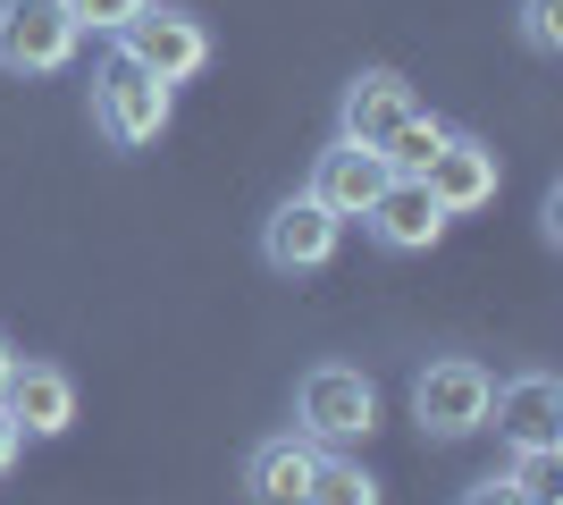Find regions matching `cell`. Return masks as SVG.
<instances>
[{"mask_svg": "<svg viewBox=\"0 0 563 505\" xmlns=\"http://www.w3.org/2000/svg\"><path fill=\"white\" fill-rule=\"evenodd\" d=\"M177 127V94H168L161 76H143L135 59H101L93 68V135L110 152H152Z\"/></svg>", "mask_w": 563, "mask_h": 505, "instance_id": "cell-1", "label": "cell"}, {"mask_svg": "<svg viewBox=\"0 0 563 505\" xmlns=\"http://www.w3.org/2000/svg\"><path fill=\"white\" fill-rule=\"evenodd\" d=\"M295 430L311 447H353L378 430V380L362 362H311L295 380Z\"/></svg>", "mask_w": 563, "mask_h": 505, "instance_id": "cell-2", "label": "cell"}, {"mask_svg": "<svg viewBox=\"0 0 563 505\" xmlns=\"http://www.w3.org/2000/svg\"><path fill=\"white\" fill-rule=\"evenodd\" d=\"M488 362L479 354H429L421 371H412V421H421V438H438V447H463V438L488 430Z\"/></svg>", "mask_w": 563, "mask_h": 505, "instance_id": "cell-3", "label": "cell"}, {"mask_svg": "<svg viewBox=\"0 0 563 505\" xmlns=\"http://www.w3.org/2000/svg\"><path fill=\"white\" fill-rule=\"evenodd\" d=\"M110 51H118V59H135L143 76H161L168 94H177V85H194V76L211 68V25L194 18V9H177V0H143L135 25L110 34Z\"/></svg>", "mask_w": 563, "mask_h": 505, "instance_id": "cell-4", "label": "cell"}, {"mask_svg": "<svg viewBox=\"0 0 563 505\" xmlns=\"http://www.w3.org/2000/svg\"><path fill=\"white\" fill-rule=\"evenodd\" d=\"M85 25L68 18V0H0V76H59L76 68Z\"/></svg>", "mask_w": 563, "mask_h": 505, "instance_id": "cell-5", "label": "cell"}, {"mask_svg": "<svg viewBox=\"0 0 563 505\" xmlns=\"http://www.w3.org/2000/svg\"><path fill=\"white\" fill-rule=\"evenodd\" d=\"M488 430L505 455H563V380L555 371H514L488 387Z\"/></svg>", "mask_w": 563, "mask_h": 505, "instance_id": "cell-6", "label": "cell"}, {"mask_svg": "<svg viewBox=\"0 0 563 505\" xmlns=\"http://www.w3.org/2000/svg\"><path fill=\"white\" fill-rule=\"evenodd\" d=\"M336 244H345V219H336L329 202H311V194H286V202H269V219H261V270H278V278L329 270Z\"/></svg>", "mask_w": 563, "mask_h": 505, "instance_id": "cell-7", "label": "cell"}, {"mask_svg": "<svg viewBox=\"0 0 563 505\" xmlns=\"http://www.w3.org/2000/svg\"><path fill=\"white\" fill-rule=\"evenodd\" d=\"M454 219L438 211V194L421 186V177H387L378 186V202L362 211V237L378 244V253H396V262H412V253H438V237H446Z\"/></svg>", "mask_w": 563, "mask_h": 505, "instance_id": "cell-8", "label": "cell"}, {"mask_svg": "<svg viewBox=\"0 0 563 505\" xmlns=\"http://www.w3.org/2000/svg\"><path fill=\"white\" fill-rule=\"evenodd\" d=\"M421 186L438 194V211H446V219H471V211H488V202H496L505 161H496L488 135H463V127H454L446 144H438V161L421 168Z\"/></svg>", "mask_w": 563, "mask_h": 505, "instance_id": "cell-9", "label": "cell"}, {"mask_svg": "<svg viewBox=\"0 0 563 505\" xmlns=\"http://www.w3.org/2000/svg\"><path fill=\"white\" fill-rule=\"evenodd\" d=\"M396 168H387V152L378 144H353V135H329V152H311V177L303 194L311 202H329L336 219H362L378 202V186H387Z\"/></svg>", "mask_w": 563, "mask_h": 505, "instance_id": "cell-10", "label": "cell"}, {"mask_svg": "<svg viewBox=\"0 0 563 505\" xmlns=\"http://www.w3.org/2000/svg\"><path fill=\"white\" fill-rule=\"evenodd\" d=\"M412 110H421V94H412L396 68H362V76H345V94H336V135H353V144H387Z\"/></svg>", "mask_w": 563, "mask_h": 505, "instance_id": "cell-11", "label": "cell"}, {"mask_svg": "<svg viewBox=\"0 0 563 505\" xmlns=\"http://www.w3.org/2000/svg\"><path fill=\"white\" fill-rule=\"evenodd\" d=\"M9 421H18L25 438H68L76 430V380L59 371V362H34L18 354V371H9Z\"/></svg>", "mask_w": 563, "mask_h": 505, "instance_id": "cell-12", "label": "cell"}, {"mask_svg": "<svg viewBox=\"0 0 563 505\" xmlns=\"http://www.w3.org/2000/svg\"><path fill=\"white\" fill-rule=\"evenodd\" d=\"M311 463H320V447H311L303 430L253 438V455H244V497H253V505H295L303 481H311Z\"/></svg>", "mask_w": 563, "mask_h": 505, "instance_id": "cell-13", "label": "cell"}, {"mask_svg": "<svg viewBox=\"0 0 563 505\" xmlns=\"http://www.w3.org/2000/svg\"><path fill=\"white\" fill-rule=\"evenodd\" d=\"M295 505H387V497H378V481L353 455L320 447V463H311V481H303V497H295Z\"/></svg>", "mask_w": 563, "mask_h": 505, "instance_id": "cell-14", "label": "cell"}, {"mask_svg": "<svg viewBox=\"0 0 563 505\" xmlns=\"http://www.w3.org/2000/svg\"><path fill=\"white\" fill-rule=\"evenodd\" d=\"M446 135H454V127L438 119V110H412V119H404L378 152H387V168H396V177H421V168L438 161V144H446Z\"/></svg>", "mask_w": 563, "mask_h": 505, "instance_id": "cell-15", "label": "cell"}, {"mask_svg": "<svg viewBox=\"0 0 563 505\" xmlns=\"http://www.w3.org/2000/svg\"><path fill=\"white\" fill-rule=\"evenodd\" d=\"M514 34L530 59H563V0H521L514 9Z\"/></svg>", "mask_w": 563, "mask_h": 505, "instance_id": "cell-16", "label": "cell"}, {"mask_svg": "<svg viewBox=\"0 0 563 505\" xmlns=\"http://www.w3.org/2000/svg\"><path fill=\"white\" fill-rule=\"evenodd\" d=\"M135 9H143V0H68V18L85 25V34H126Z\"/></svg>", "mask_w": 563, "mask_h": 505, "instance_id": "cell-17", "label": "cell"}, {"mask_svg": "<svg viewBox=\"0 0 563 505\" xmlns=\"http://www.w3.org/2000/svg\"><path fill=\"white\" fill-rule=\"evenodd\" d=\"M454 505H539V497H530V488H521L514 472H488V481H471Z\"/></svg>", "mask_w": 563, "mask_h": 505, "instance_id": "cell-18", "label": "cell"}, {"mask_svg": "<svg viewBox=\"0 0 563 505\" xmlns=\"http://www.w3.org/2000/svg\"><path fill=\"white\" fill-rule=\"evenodd\" d=\"M18 463H25V430H18V421H9V405H0V481H9Z\"/></svg>", "mask_w": 563, "mask_h": 505, "instance_id": "cell-19", "label": "cell"}, {"mask_svg": "<svg viewBox=\"0 0 563 505\" xmlns=\"http://www.w3.org/2000/svg\"><path fill=\"white\" fill-rule=\"evenodd\" d=\"M539 237L563 244V186H547V202H539Z\"/></svg>", "mask_w": 563, "mask_h": 505, "instance_id": "cell-20", "label": "cell"}, {"mask_svg": "<svg viewBox=\"0 0 563 505\" xmlns=\"http://www.w3.org/2000/svg\"><path fill=\"white\" fill-rule=\"evenodd\" d=\"M9 371H18V345H9V329H0V396H9Z\"/></svg>", "mask_w": 563, "mask_h": 505, "instance_id": "cell-21", "label": "cell"}]
</instances>
